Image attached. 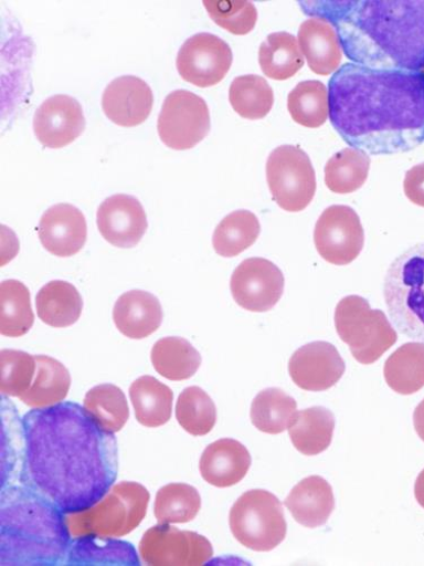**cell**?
Segmentation results:
<instances>
[{
	"instance_id": "cell-1",
	"label": "cell",
	"mask_w": 424,
	"mask_h": 566,
	"mask_svg": "<svg viewBox=\"0 0 424 566\" xmlns=\"http://www.w3.org/2000/svg\"><path fill=\"white\" fill-rule=\"evenodd\" d=\"M23 484L63 514L102 501L118 475L114 434L68 401L34 408L22 419Z\"/></svg>"
},
{
	"instance_id": "cell-2",
	"label": "cell",
	"mask_w": 424,
	"mask_h": 566,
	"mask_svg": "<svg viewBox=\"0 0 424 566\" xmlns=\"http://www.w3.org/2000/svg\"><path fill=\"white\" fill-rule=\"evenodd\" d=\"M329 119L347 144L373 156L424 142V72L348 63L329 80Z\"/></svg>"
},
{
	"instance_id": "cell-3",
	"label": "cell",
	"mask_w": 424,
	"mask_h": 566,
	"mask_svg": "<svg viewBox=\"0 0 424 566\" xmlns=\"http://www.w3.org/2000/svg\"><path fill=\"white\" fill-rule=\"evenodd\" d=\"M333 24L346 56L377 70H424V0L300 2Z\"/></svg>"
},
{
	"instance_id": "cell-4",
	"label": "cell",
	"mask_w": 424,
	"mask_h": 566,
	"mask_svg": "<svg viewBox=\"0 0 424 566\" xmlns=\"http://www.w3.org/2000/svg\"><path fill=\"white\" fill-rule=\"evenodd\" d=\"M71 534L65 514L28 488L2 493L0 563L57 565L68 554Z\"/></svg>"
},
{
	"instance_id": "cell-5",
	"label": "cell",
	"mask_w": 424,
	"mask_h": 566,
	"mask_svg": "<svg viewBox=\"0 0 424 566\" xmlns=\"http://www.w3.org/2000/svg\"><path fill=\"white\" fill-rule=\"evenodd\" d=\"M149 491L138 483L121 482L84 511L65 515L73 539L83 537L119 538L135 531L148 512Z\"/></svg>"
},
{
	"instance_id": "cell-6",
	"label": "cell",
	"mask_w": 424,
	"mask_h": 566,
	"mask_svg": "<svg viewBox=\"0 0 424 566\" xmlns=\"http://www.w3.org/2000/svg\"><path fill=\"white\" fill-rule=\"evenodd\" d=\"M384 298L399 332L424 342V243L409 249L391 264Z\"/></svg>"
},
{
	"instance_id": "cell-7",
	"label": "cell",
	"mask_w": 424,
	"mask_h": 566,
	"mask_svg": "<svg viewBox=\"0 0 424 566\" xmlns=\"http://www.w3.org/2000/svg\"><path fill=\"white\" fill-rule=\"evenodd\" d=\"M336 326L354 359L363 365L379 360L399 339L386 314L371 310L369 302L360 296L341 300L336 310Z\"/></svg>"
},
{
	"instance_id": "cell-8",
	"label": "cell",
	"mask_w": 424,
	"mask_h": 566,
	"mask_svg": "<svg viewBox=\"0 0 424 566\" xmlns=\"http://www.w3.org/2000/svg\"><path fill=\"white\" fill-rule=\"evenodd\" d=\"M232 535L255 552H271L287 537L288 525L279 500L264 490H252L233 504L229 515Z\"/></svg>"
},
{
	"instance_id": "cell-9",
	"label": "cell",
	"mask_w": 424,
	"mask_h": 566,
	"mask_svg": "<svg viewBox=\"0 0 424 566\" xmlns=\"http://www.w3.org/2000/svg\"><path fill=\"white\" fill-rule=\"evenodd\" d=\"M266 178L272 198L282 210L304 211L316 195L315 169L298 147L276 148L267 159Z\"/></svg>"
},
{
	"instance_id": "cell-10",
	"label": "cell",
	"mask_w": 424,
	"mask_h": 566,
	"mask_svg": "<svg viewBox=\"0 0 424 566\" xmlns=\"http://www.w3.org/2000/svg\"><path fill=\"white\" fill-rule=\"evenodd\" d=\"M211 129V116L205 101L187 90H176L166 98L158 120L163 144L177 151L190 150Z\"/></svg>"
},
{
	"instance_id": "cell-11",
	"label": "cell",
	"mask_w": 424,
	"mask_h": 566,
	"mask_svg": "<svg viewBox=\"0 0 424 566\" xmlns=\"http://www.w3.org/2000/svg\"><path fill=\"white\" fill-rule=\"evenodd\" d=\"M319 255L328 263L348 265L362 252L364 231L358 213L347 206L327 208L314 232Z\"/></svg>"
},
{
	"instance_id": "cell-12",
	"label": "cell",
	"mask_w": 424,
	"mask_h": 566,
	"mask_svg": "<svg viewBox=\"0 0 424 566\" xmlns=\"http://www.w3.org/2000/svg\"><path fill=\"white\" fill-rule=\"evenodd\" d=\"M138 551L141 559L153 566H197L213 556V546L206 537L160 524L145 534Z\"/></svg>"
},
{
	"instance_id": "cell-13",
	"label": "cell",
	"mask_w": 424,
	"mask_h": 566,
	"mask_svg": "<svg viewBox=\"0 0 424 566\" xmlns=\"http://www.w3.org/2000/svg\"><path fill=\"white\" fill-rule=\"evenodd\" d=\"M230 289L234 302L241 307L264 313L273 310L285 293V275L273 262L252 258L234 270Z\"/></svg>"
},
{
	"instance_id": "cell-14",
	"label": "cell",
	"mask_w": 424,
	"mask_h": 566,
	"mask_svg": "<svg viewBox=\"0 0 424 566\" xmlns=\"http://www.w3.org/2000/svg\"><path fill=\"white\" fill-rule=\"evenodd\" d=\"M233 61L230 45L211 33H199L181 45L177 57L180 76L199 87L219 84Z\"/></svg>"
},
{
	"instance_id": "cell-15",
	"label": "cell",
	"mask_w": 424,
	"mask_h": 566,
	"mask_svg": "<svg viewBox=\"0 0 424 566\" xmlns=\"http://www.w3.org/2000/svg\"><path fill=\"white\" fill-rule=\"evenodd\" d=\"M289 373L298 388L321 392L339 384L346 373V363L336 346L315 342L300 347L292 356Z\"/></svg>"
},
{
	"instance_id": "cell-16",
	"label": "cell",
	"mask_w": 424,
	"mask_h": 566,
	"mask_svg": "<svg viewBox=\"0 0 424 566\" xmlns=\"http://www.w3.org/2000/svg\"><path fill=\"white\" fill-rule=\"evenodd\" d=\"M86 120L80 103L65 94L46 99L35 112L33 129L40 144L62 149L84 132Z\"/></svg>"
},
{
	"instance_id": "cell-17",
	"label": "cell",
	"mask_w": 424,
	"mask_h": 566,
	"mask_svg": "<svg viewBox=\"0 0 424 566\" xmlns=\"http://www.w3.org/2000/svg\"><path fill=\"white\" fill-rule=\"evenodd\" d=\"M97 223L103 238L119 249L135 248L149 227L144 206L130 196L117 195L99 207Z\"/></svg>"
},
{
	"instance_id": "cell-18",
	"label": "cell",
	"mask_w": 424,
	"mask_h": 566,
	"mask_svg": "<svg viewBox=\"0 0 424 566\" xmlns=\"http://www.w3.org/2000/svg\"><path fill=\"white\" fill-rule=\"evenodd\" d=\"M38 234L46 251L55 256L71 258L84 248L87 224L84 214L77 208L61 203L43 213Z\"/></svg>"
},
{
	"instance_id": "cell-19",
	"label": "cell",
	"mask_w": 424,
	"mask_h": 566,
	"mask_svg": "<svg viewBox=\"0 0 424 566\" xmlns=\"http://www.w3.org/2000/svg\"><path fill=\"white\" fill-rule=\"evenodd\" d=\"M153 101V92L147 82L126 75L108 84L103 96V109L118 126L134 127L149 118Z\"/></svg>"
},
{
	"instance_id": "cell-20",
	"label": "cell",
	"mask_w": 424,
	"mask_h": 566,
	"mask_svg": "<svg viewBox=\"0 0 424 566\" xmlns=\"http://www.w3.org/2000/svg\"><path fill=\"white\" fill-rule=\"evenodd\" d=\"M251 465L252 455L244 444L233 439H221L204 450L200 471L206 483L226 489L240 484Z\"/></svg>"
},
{
	"instance_id": "cell-21",
	"label": "cell",
	"mask_w": 424,
	"mask_h": 566,
	"mask_svg": "<svg viewBox=\"0 0 424 566\" xmlns=\"http://www.w3.org/2000/svg\"><path fill=\"white\" fill-rule=\"evenodd\" d=\"M298 40L314 73L326 76L339 70L343 49L333 24L320 18L309 19L301 24Z\"/></svg>"
},
{
	"instance_id": "cell-22",
	"label": "cell",
	"mask_w": 424,
	"mask_h": 566,
	"mask_svg": "<svg viewBox=\"0 0 424 566\" xmlns=\"http://www.w3.org/2000/svg\"><path fill=\"white\" fill-rule=\"evenodd\" d=\"M163 319L159 300L144 291H130L121 295L114 307V322L119 333L134 340L153 335Z\"/></svg>"
},
{
	"instance_id": "cell-23",
	"label": "cell",
	"mask_w": 424,
	"mask_h": 566,
	"mask_svg": "<svg viewBox=\"0 0 424 566\" xmlns=\"http://www.w3.org/2000/svg\"><path fill=\"white\" fill-rule=\"evenodd\" d=\"M285 504L298 524L314 530L327 524L336 510V497L326 480L310 476L294 488Z\"/></svg>"
},
{
	"instance_id": "cell-24",
	"label": "cell",
	"mask_w": 424,
	"mask_h": 566,
	"mask_svg": "<svg viewBox=\"0 0 424 566\" xmlns=\"http://www.w3.org/2000/svg\"><path fill=\"white\" fill-rule=\"evenodd\" d=\"M336 430V417L325 407H311L297 411L289 428L295 448L305 455H317L331 446Z\"/></svg>"
},
{
	"instance_id": "cell-25",
	"label": "cell",
	"mask_w": 424,
	"mask_h": 566,
	"mask_svg": "<svg viewBox=\"0 0 424 566\" xmlns=\"http://www.w3.org/2000/svg\"><path fill=\"white\" fill-rule=\"evenodd\" d=\"M35 306L44 324L61 328L72 326L80 319L83 300L72 283L55 280L39 291Z\"/></svg>"
},
{
	"instance_id": "cell-26",
	"label": "cell",
	"mask_w": 424,
	"mask_h": 566,
	"mask_svg": "<svg viewBox=\"0 0 424 566\" xmlns=\"http://www.w3.org/2000/svg\"><path fill=\"white\" fill-rule=\"evenodd\" d=\"M36 371L31 388L20 400L31 408H44L61 403L66 399L71 385L70 370L55 358L35 356Z\"/></svg>"
},
{
	"instance_id": "cell-27",
	"label": "cell",
	"mask_w": 424,
	"mask_h": 566,
	"mask_svg": "<svg viewBox=\"0 0 424 566\" xmlns=\"http://www.w3.org/2000/svg\"><path fill=\"white\" fill-rule=\"evenodd\" d=\"M129 397L135 417L146 428H160L172 413L173 392L153 376H140L131 384Z\"/></svg>"
},
{
	"instance_id": "cell-28",
	"label": "cell",
	"mask_w": 424,
	"mask_h": 566,
	"mask_svg": "<svg viewBox=\"0 0 424 566\" xmlns=\"http://www.w3.org/2000/svg\"><path fill=\"white\" fill-rule=\"evenodd\" d=\"M258 61L263 73L276 81L292 78L305 65L299 41L288 32L269 34L261 44Z\"/></svg>"
},
{
	"instance_id": "cell-29",
	"label": "cell",
	"mask_w": 424,
	"mask_h": 566,
	"mask_svg": "<svg viewBox=\"0 0 424 566\" xmlns=\"http://www.w3.org/2000/svg\"><path fill=\"white\" fill-rule=\"evenodd\" d=\"M155 369L170 381L191 379L202 365V356L183 338L167 337L156 343L151 352Z\"/></svg>"
},
{
	"instance_id": "cell-30",
	"label": "cell",
	"mask_w": 424,
	"mask_h": 566,
	"mask_svg": "<svg viewBox=\"0 0 424 566\" xmlns=\"http://www.w3.org/2000/svg\"><path fill=\"white\" fill-rule=\"evenodd\" d=\"M384 376L389 387L402 396L424 388V343L400 347L385 363Z\"/></svg>"
},
{
	"instance_id": "cell-31",
	"label": "cell",
	"mask_w": 424,
	"mask_h": 566,
	"mask_svg": "<svg viewBox=\"0 0 424 566\" xmlns=\"http://www.w3.org/2000/svg\"><path fill=\"white\" fill-rule=\"evenodd\" d=\"M297 401L278 388L261 391L252 403L254 427L266 434L277 436L289 430L297 413Z\"/></svg>"
},
{
	"instance_id": "cell-32",
	"label": "cell",
	"mask_w": 424,
	"mask_h": 566,
	"mask_svg": "<svg viewBox=\"0 0 424 566\" xmlns=\"http://www.w3.org/2000/svg\"><path fill=\"white\" fill-rule=\"evenodd\" d=\"M259 233L261 223L253 212L234 211L216 227L213 233V248L220 256H239L256 243Z\"/></svg>"
},
{
	"instance_id": "cell-33",
	"label": "cell",
	"mask_w": 424,
	"mask_h": 566,
	"mask_svg": "<svg viewBox=\"0 0 424 566\" xmlns=\"http://www.w3.org/2000/svg\"><path fill=\"white\" fill-rule=\"evenodd\" d=\"M34 323L30 291L18 280H7L0 285V334L20 338Z\"/></svg>"
},
{
	"instance_id": "cell-34",
	"label": "cell",
	"mask_w": 424,
	"mask_h": 566,
	"mask_svg": "<svg viewBox=\"0 0 424 566\" xmlns=\"http://www.w3.org/2000/svg\"><path fill=\"white\" fill-rule=\"evenodd\" d=\"M370 157L354 148L344 149L328 160L325 184L337 195H351L364 185L370 170Z\"/></svg>"
},
{
	"instance_id": "cell-35",
	"label": "cell",
	"mask_w": 424,
	"mask_h": 566,
	"mask_svg": "<svg viewBox=\"0 0 424 566\" xmlns=\"http://www.w3.org/2000/svg\"><path fill=\"white\" fill-rule=\"evenodd\" d=\"M71 565H139L134 547L112 538L83 537L74 539L68 551Z\"/></svg>"
},
{
	"instance_id": "cell-36",
	"label": "cell",
	"mask_w": 424,
	"mask_h": 566,
	"mask_svg": "<svg viewBox=\"0 0 424 566\" xmlns=\"http://www.w3.org/2000/svg\"><path fill=\"white\" fill-rule=\"evenodd\" d=\"M83 407L99 427L110 434L120 432L129 419L126 396L114 385H102L91 389L84 398Z\"/></svg>"
},
{
	"instance_id": "cell-37",
	"label": "cell",
	"mask_w": 424,
	"mask_h": 566,
	"mask_svg": "<svg viewBox=\"0 0 424 566\" xmlns=\"http://www.w3.org/2000/svg\"><path fill=\"white\" fill-rule=\"evenodd\" d=\"M229 101L240 116L251 120L266 117L274 105V93L267 81L258 75L234 78L229 90Z\"/></svg>"
},
{
	"instance_id": "cell-38",
	"label": "cell",
	"mask_w": 424,
	"mask_h": 566,
	"mask_svg": "<svg viewBox=\"0 0 424 566\" xmlns=\"http://www.w3.org/2000/svg\"><path fill=\"white\" fill-rule=\"evenodd\" d=\"M202 507L199 491L183 483H172L159 490L155 514L160 525L187 524L194 521Z\"/></svg>"
},
{
	"instance_id": "cell-39",
	"label": "cell",
	"mask_w": 424,
	"mask_h": 566,
	"mask_svg": "<svg viewBox=\"0 0 424 566\" xmlns=\"http://www.w3.org/2000/svg\"><path fill=\"white\" fill-rule=\"evenodd\" d=\"M176 417L180 427L193 437L212 432L216 423V407L212 398L199 387L184 389L176 405Z\"/></svg>"
},
{
	"instance_id": "cell-40",
	"label": "cell",
	"mask_w": 424,
	"mask_h": 566,
	"mask_svg": "<svg viewBox=\"0 0 424 566\" xmlns=\"http://www.w3.org/2000/svg\"><path fill=\"white\" fill-rule=\"evenodd\" d=\"M288 109L293 119L301 126H322L329 117L327 87L319 81L299 83L289 94Z\"/></svg>"
},
{
	"instance_id": "cell-41",
	"label": "cell",
	"mask_w": 424,
	"mask_h": 566,
	"mask_svg": "<svg viewBox=\"0 0 424 566\" xmlns=\"http://www.w3.org/2000/svg\"><path fill=\"white\" fill-rule=\"evenodd\" d=\"M35 371V356L21 350H2L0 354V391L3 396L20 398L31 388Z\"/></svg>"
},
{
	"instance_id": "cell-42",
	"label": "cell",
	"mask_w": 424,
	"mask_h": 566,
	"mask_svg": "<svg viewBox=\"0 0 424 566\" xmlns=\"http://www.w3.org/2000/svg\"><path fill=\"white\" fill-rule=\"evenodd\" d=\"M210 18L222 29L235 35L251 33L258 13L251 2H230V0H204Z\"/></svg>"
},
{
	"instance_id": "cell-43",
	"label": "cell",
	"mask_w": 424,
	"mask_h": 566,
	"mask_svg": "<svg viewBox=\"0 0 424 566\" xmlns=\"http://www.w3.org/2000/svg\"><path fill=\"white\" fill-rule=\"evenodd\" d=\"M404 192L412 203L424 207V164L407 171L404 180Z\"/></svg>"
},
{
	"instance_id": "cell-44",
	"label": "cell",
	"mask_w": 424,
	"mask_h": 566,
	"mask_svg": "<svg viewBox=\"0 0 424 566\" xmlns=\"http://www.w3.org/2000/svg\"><path fill=\"white\" fill-rule=\"evenodd\" d=\"M414 429L418 438L424 442V399L415 408L413 413Z\"/></svg>"
},
{
	"instance_id": "cell-45",
	"label": "cell",
	"mask_w": 424,
	"mask_h": 566,
	"mask_svg": "<svg viewBox=\"0 0 424 566\" xmlns=\"http://www.w3.org/2000/svg\"><path fill=\"white\" fill-rule=\"evenodd\" d=\"M414 495L417 503L424 509V469L421 471V474L416 479Z\"/></svg>"
}]
</instances>
